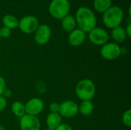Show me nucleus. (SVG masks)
Segmentation results:
<instances>
[{
	"label": "nucleus",
	"mask_w": 131,
	"mask_h": 130,
	"mask_svg": "<svg viewBox=\"0 0 131 130\" xmlns=\"http://www.w3.org/2000/svg\"><path fill=\"white\" fill-rule=\"evenodd\" d=\"M79 29L84 32H90L97 25V18L94 11L88 7H81L76 11L75 18Z\"/></svg>",
	"instance_id": "1"
},
{
	"label": "nucleus",
	"mask_w": 131,
	"mask_h": 130,
	"mask_svg": "<svg viewBox=\"0 0 131 130\" xmlns=\"http://www.w3.org/2000/svg\"><path fill=\"white\" fill-rule=\"evenodd\" d=\"M124 12L118 6H111L105 12L103 13V22L108 28H114L121 26L123 21Z\"/></svg>",
	"instance_id": "2"
},
{
	"label": "nucleus",
	"mask_w": 131,
	"mask_h": 130,
	"mask_svg": "<svg viewBox=\"0 0 131 130\" xmlns=\"http://www.w3.org/2000/svg\"><path fill=\"white\" fill-rule=\"evenodd\" d=\"M75 93L78 97L82 101L91 100L96 93L95 84L90 79H82L76 85Z\"/></svg>",
	"instance_id": "3"
},
{
	"label": "nucleus",
	"mask_w": 131,
	"mask_h": 130,
	"mask_svg": "<svg viewBox=\"0 0 131 130\" xmlns=\"http://www.w3.org/2000/svg\"><path fill=\"white\" fill-rule=\"evenodd\" d=\"M71 4L68 0H52L48 7V11L51 17L57 19H63L69 15Z\"/></svg>",
	"instance_id": "4"
},
{
	"label": "nucleus",
	"mask_w": 131,
	"mask_h": 130,
	"mask_svg": "<svg viewBox=\"0 0 131 130\" xmlns=\"http://www.w3.org/2000/svg\"><path fill=\"white\" fill-rule=\"evenodd\" d=\"M101 54L105 60H116L121 56V47L117 43L107 42L102 46L101 49Z\"/></svg>",
	"instance_id": "5"
},
{
	"label": "nucleus",
	"mask_w": 131,
	"mask_h": 130,
	"mask_svg": "<svg viewBox=\"0 0 131 130\" xmlns=\"http://www.w3.org/2000/svg\"><path fill=\"white\" fill-rule=\"evenodd\" d=\"M39 25L38 20L33 15H25L20 21L18 28L25 34H31L36 31Z\"/></svg>",
	"instance_id": "6"
},
{
	"label": "nucleus",
	"mask_w": 131,
	"mask_h": 130,
	"mask_svg": "<svg viewBox=\"0 0 131 130\" xmlns=\"http://www.w3.org/2000/svg\"><path fill=\"white\" fill-rule=\"evenodd\" d=\"M89 39L92 44L103 46L107 43L109 40V34L105 29L95 27L89 32Z\"/></svg>",
	"instance_id": "7"
},
{
	"label": "nucleus",
	"mask_w": 131,
	"mask_h": 130,
	"mask_svg": "<svg viewBox=\"0 0 131 130\" xmlns=\"http://www.w3.org/2000/svg\"><path fill=\"white\" fill-rule=\"evenodd\" d=\"M58 113L61 117L71 118L78 113V105L73 100H66L59 106Z\"/></svg>",
	"instance_id": "8"
},
{
	"label": "nucleus",
	"mask_w": 131,
	"mask_h": 130,
	"mask_svg": "<svg viewBox=\"0 0 131 130\" xmlns=\"http://www.w3.org/2000/svg\"><path fill=\"white\" fill-rule=\"evenodd\" d=\"M51 28L45 24L38 25L35 31V41L38 45H45L47 44L51 38Z\"/></svg>",
	"instance_id": "9"
},
{
	"label": "nucleus",
	"mask_w": 131,
	"mask_h": 130,
	"mask_svg": "<svg viewBox=\"0 0 131 130\" xmlns=\"http://www.w3.org/2000/svg\"><path fill=\"white\" fill-rule=\"evenodd\" d=\"M20 127L21 130H40L41 122L37 116L25 114L21 117Z\"/></svg>",
	"instance_id": "10"
},
{
	"label": "nucleus",
	"mask_w": 131,
	"mask_h": 130,
	"mask_svg": "<svg viewBox=\"0 0 131 130\" xmlns=\"http://www.w3.org/2000/svg\"><path fill=\"white\" fill-rule=\"evenodd\" d=\"M25 114L35 116L40 114L44 109V103L41 100L35 97L29 100L25 105Z\"/></svg>",
	"instance_id": "11"
},
{
	"label": "nucleus",
	"mask_w": 131,
	"mask_h": 130,
	"mask_svg": "<svg viewBox=\"0 0 131 130\" xmlns=\"http://www.w3.org/2000/svg\"><path fill=\"white\" fill-rule=\"evenodd\" d=\"M86 38L85 32L79 28H75L72 31L70 32L68 35V43L74 47H78L81 45Z\"/></svg>",
	"instance_id": "12"
},
{
	"label": "nucleus",
	"mask_w": 131,
	"mask_h": 130,
	"mask_svg": "<svg viewBox=\"0 0 131 130\" xmlns=\"http://www.w3.org/2000/svg\"><path fill=\"white\" fill-rule=\"evenodd\" d=\"M62 117L58 113H50L46 119L47 126L49 129L54 130L61 124Z\"/></svg>",
	"instance_id": "13"
},
{
	"label": "nucleus",
	"mask_w": 131,
	"mask_h": 130,
	"mask_svg": "<svg viewBox=\"0 0 131 130\" xmlns=\"http://www.w3.org/2000/svg\"><path fill=\"white\" fill-rule=\"evenodd\" d=\"M77 22L75 18L71 15H68L63 19H61L62 28L68 32H71L76 28Z\"/></svg>",
	"instance_id": "14"
},
{
	"label": "nucleus",
	"mask_w": 131,
	"mask_h": 130,
	"mask_svg": "<svg viewBox=\"0 0 131 130\" xmlns=\"http://www.w3.org/2000/svg\"><path fill=\"white\" fill-rule=\"evenodd\" d=\"M111 37L117 43H123L127 38L125 29L121 26H118L112 29Z\"/></svg>",
	"instance_id": "15"
},
{
	"label": "nucleus",
	"mask_w": 131,
	"mask_h": 130,
	"mask_svg": "<svg viewBox=\"0 0 131 130\" xmlns=\"http://www.w3.org/2000/svg\"><path fill=\"white\" fill-rule=\"evenodd\" d=\"M2 23L4 25V27H6L12 30L18 28L19 21L12 15H5L2 18Z\"/></svg>",
	"instance_id": "16"
},
{
	"label": "nucleus",
	"mask_w": 131,
	"mask_h": 130,
	"mask_svg": "<svg viewBox=\"0 0 131 130\" xmlns=\"http://www.w3.org/2000/svg\"><path fill=\"white\" fill-rule=\"evenodd\" d=\"M78 112L84 116H90L94 112V104L91 100H84L78 106Z\"/></svg>",
	"instance_id": "17"
},
{
	"label": "nucleus",
	"mask_w": 131,
	"mask_h": 130,
	"mask_svg": "<svg viewBox=\"0 0 131 130\" xmlns=\"http://www.w3.org/2000/svg\"><path fill=\"white\" fill-rule=\"evenodd\" d=\"M111 0H94V8L100 13L105 12L111 7Z\"/></svg>",
	"instance_id": "18"
},
{
	"label": "nucleus",
	"mask_w": 131,
	"mask_h": 130,
	"mask_svg": "<svg viewBox=\"0 0 131 130\" xmlns=\"http://www.w3.org/2000/svg\"><path fill=\"white\" fill-rule=\"evenodd\" d=\"M12 113L18 117H22L24 115H25V105L19 102V101H15L12 104Z\"/></svg>",
	"instance_id": "19"
},
{
	"label": "nucleus",
	"mask_w": 131,
	"mask_h": 130,
	"mask_svg": "<svg viewBox=\"0 0 131 130\" xmlns=\"http://www.w3.org/2000/svg\"><path fill=\"white\" fill-rule=\"evenodd\" d=\"M122 121L124 124L128 127L131 126V110L128 109L125 110V112L123 113L122 116Z\"/></svg>",
	"instance_id": "20"
},
{
	"label": "nucleus",
	"mask_w": 131,
	"mask_h": 130,
	"mask_svg": "<svg viewBox=\"0 0 131 130\" xmlns=\"http://www.w3.org/2000/svg\"><path fill=\"white\" fill-rule=\"evenodd\" d=\"M0 34L2 38H8L11 35V29L6 27H2V28H0Z\"/></svg>",
	"instance_id": "21"
},
{
	"label": "nucleus",
	"mask_w": 131,
	"mask_h": 130,
	"mask_svg": "<svg viewBox=\"0 0 131 130\" xmlns=\"http://www.w3.org/2000/svg\"><path fill=\"white\" fill-rule=\"evenodd\" d=\"M59 106H60V104L58 103H55V102L51 103L49 105V110H50L51 113H58Z\"/></svg>",
	"instance_id": "22"
},
{
	"label": "nucleus",
	"mask_w": 131,
	"mask_h": 130,
	"mask_svg": "<svg viewBox=\"0 0 131 130\" xmlns=\"http://www.w3.org/2000/svg\"><path fill=\"white\" fill-rule=\"evenodd\" d=\"M6 89V82L5 80L2 77H0V96L2 95L4 90Z\"/></svg>",
	"instance_id": "23"
},
{
	"label": "nucleus",
	"mask_w": 131,
	"mask_h": 130,
	"mask_svg": "<svg viewBox=\"0 0 131 130\" xmlns=\"http://www.w3.org/2000/svg\"><path fill=\"white\" fill-rule=\"evenodd\" d=\"M7 107V100L6 99L2 97V96H0V112L3 111Z\"/></svg>",
	"instance_id": "24"
},
{
	"label": "nucleus",
	"mask_w": 131,
	"mask_h": 130,
	"mask_svg": "<svg viewBox=\"0 0 131 130\" xmlns=\"http://www.w3.org/2000/svg\"><path fill=\"white\" fill-rule=\"evenodd\" d=\"M54 130H73L71 126H70L68 124H64L61 123V125H59Z\"/></svg>",
	"instance_id": "25"
},
{
	"label": "nucleus",
	"mask_w": 131,
	"mask_h": 130,
	"mask_svg": "<svg viewBox=\"0 0 131 130\" xmlns=\"http://www.w3.org/2000/svg\"><path fill=\"white\" fill-rule=\"evenodd\" d=\"M12 90H9V89H5V90H4V92H3V93H2V97H4L5 99L6 98H8V97H12Z\"/></svg>",
	"instance_id": "26"
},
{
	"label": "nucleus",
	"mask_w": 131,
	"mask_h": 130,
	"mask_svg": "<svg viewBox=\"0 0 131 130\" xmlns=\"http://www.w3.org/2000/svg\"><path fill=\"white\" fill-rule=\"evenodd\" d=\"M125 31H126V34H127V36L128 38H130L131 37V23H129L125 29Z\"/></svg>",
	"instance_id": "27"
},
{
	"label": "nucleus",
	"mask_w": 131,
	"mask_h": 130,
	"mask_svg": "<svg viewBox=\"0 0 131 130\" xmlns=\"http://www.w3.org/2000/svg\"><path fill=\"white\" fill-rule=\"evenodd\" d=\"M127 49L124 47L123 48H121V55L122 54H127Z\"/></svg>",
	"instance_id": "28"
},
{
	"label": "nucleus",
	"mask_w": 131,
	"mask_h": 130,
	"mask_svg": "<svg viewBox=\"0 0 131 130\" xmlns=\"http://www.w3.org/2000/svg\"><path fill=\"white\" fill-rule=\"evenodd\" d=\"M0 130H5V128L3 126H1L0 125Z\"/></svg>",
	"instance_id": "29"
},
{
	"label": "nucleus",
	"mask_w": 131,
	"mask_h": 130,
	"mask_svg": "<svg viewBox=\"0 0 131 130\" xmlns=\"http://www.w3.org/2000/svg\"><path fill=\"white\" fill-rule=\"evenodd\" d=\"M1 38H2V37H1V34H0V40H1Z\"/></svg>",
	"instance_id": "30"
},
{
	"label": "nucleus",
	"mask_w": 131,
	"mask_h": 130,
	"mask_svg": "<svg viewBox=\"0 0 131 130\" xmlns=\"http://www.w3.org/2000/svg\"><path fill=\"white\" fill-rule=\"evenodd\" d=\"M45 130H51V129H45Z\"/></svg>",
	"instance_id": "31"
},
{
	"label": "nucleus",
	"mask_w": 131,
	"mask_h": 130,
	"mask_svg": "<svg viewBox=\"0 0 131 130\" xmlns=\"http://www.w3.org/2000/svg\"><path fill=\"white\" fill-rule=\"evenodd\" d=\"M111 1H112V0H111Z\"/></svg>",
	"instance_id": "32"
}]
</instances>
